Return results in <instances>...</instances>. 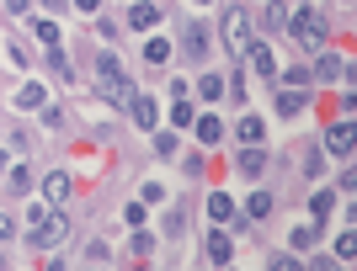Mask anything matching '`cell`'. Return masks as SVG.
Instances as JSON below:
<instances>
[{
	"instance_id": "16",
	"label": "cell",
	"mask_w": 357,
	"mask_h": 271,
	"mask_svg": "<svg viewBox=\"0 0 357 271\" xmlns=\"http://www.w3.org/2000/svg\"><path fill=\"white\" fill-rule=\"evenodd\" d=\"M144 59L149 64H165V59H171V43H165V38H149V43H144Z\"/></svg>"
},
{
	"instance_id": "17",
	"label": "cell",
	"mask_w": 357,
	"mask_h": 271,
	"mask_svg": "<svg viewBox=\"0 0 357 271\" xmlns=\"http://www.w3.org/2000/svg\"><path fill=\"white\" fill-rule=\"evenodd\" d=\"M267 213H272V197L267 192H256L251 202H245V218H267Z\"/></svg>"
},
{
	"instance_id": "34",
	"label": "cell",
	"mask_w": 357,
	"mask_h": 271,
	"mask_svg": "<svg viewBox=\"0 0 357 271\" xmlns=\"http://www.w3.org/2000/svg\"><path fill=\"white\" fill-rule=\"evenodd\" d=\"M75 6H80V11H96V6H102V0H75Z\"/></svg>"
},
{
	"instance_id": "32",
	"label": "cell",
	"mask_w": 357,
	"mask_h": 271,
	"mask_svg": "<svg viewBox=\"0 0 357 271\" xmlns=\"http://www.w3.org/2000/svg\"><path fill=\"white\" fill-rule=\"evenodd\" d=\"M11 229H16V224H11V218H6V213H0V240H6V234H11Z\"/></svg>"
},
{
	"instance_id": "27",
	"label": "cell",
	"mask_w": 357,
	"mask_h": 271,
	"mask_svg": "<svg viewBox=\"0 0 357 271\" xmlns=\"http://www.w3.org/2000/svg\"><path fill=\"white\" fill-rule=\"evenodd\" d=\"M267 27H288V11H283V6H267Z\"/></svg>"
},
{
	"instance_id": "10",
	"label": "cell",
	"mask_w": 357,
	"mask_h": 271,
	"mask_svg": "<svg viewBox=\"0 0 357 271\" xmlns=\"http://www.w3.org/2000/svg\"><path fill=\"white\" fill-rule=\"evenodd\" d=\"M187 54H192V59H208V27H203V22L187 27Z\"/></svg>"
},
{
	"instance_id": "3",
	"label": "cell",
	"mask_w": 357,
	"mask_h": 271,
	"mask_svg": "<svg viewBox=\"0 0 357 271\" xmlns=\"http://www.w3.org/2000/svg\"><path fill=\"white\" fill-rule=\"evenodd\" d=\"M70 234V218L59 208H32V250H48Z\"/></svg>"
},
{
	"instance_id": "31",
	"label": "cell",
	"mask_w": 357,
	"mask_h": 271,
	"mask_svg": "<svg viewBox=\"0 0 357 271\" xmlns=\"http://www.w3.org/2000/svg\"><path fill=\"white\" fill-rule=\"evenodd\" d=\"M38 6H43V11H64V6H70V0H38Z\"/></svg>"
},
{
	"instance_id": "8",
	"label": "cell",
	"mask_w": 357,
	"mask_h": 271,
	"mask_svg": "<svg viewBox=\"0 0 357 271\" xmlns=\"http://www.w3.org/2000/svg\"><path fill=\"white\" fill-rule=\"evenodd\" d=\"M43 192H48V202H54V208H64V202H70V192H75V186H70V176H64V170H54V176L43 181Z\"/></svg>"
},
{
	"instance_id": "15",
	"label": "cell",
	"mask_w": 357,
	"mask_h": 271,
	"mask_svg": "<svg viewBox=\"0 0 357 271\" xmlns=\"http://www.w3.org/2000/svg\"><path fill=\"white\" fill-rule=\"evenodd\" d=\"M261 165H267L261 149H240V170H245V176H261Z\"/></svg>"
},
{
	"instance_id": "20",
	"label": "cell",
	"mask_w": 357,
	"mask_h": 271,
	"mask_svg": "<svg viewBox=\"0 0 357 271\" xmlns=\"http://www.w3.org/2000/svg\"><path fill=\"white\" fill-rule=\"evenodd\" d=\"M310 208H314V218H331V208H336V192H314Z\"/></svg>"
},
{
	"instance_id": "25",
	"label": "cell",
	"mask_w": 357,
	"mask_h": 271,
	"mask_svg": "<svg viewBox=\"0 0 357 271\" xmlns=\"http://www.w3.org/2000/svg\"><path fill=\"white\" fill-rule=\"evenodd\" d=\"M171 117L187 128V122H192V101H187V96H181V101H171Z\"/></svg>"
},
{
	"instance_id": "26",
	"label": "cell",
	"mask_w": 357,
	"mask_h": 271,
	"mask_svg": "<svg viewBox=\"0 0 357 271\" xmlns=\"http://www.w3.org/2000/svg\"><path fill=\"white\" fill-rule=\"evenodd\" d=\"M298 106H304V96H294V90H288V96H278V112H283V117H294Z\"/></svg>"
},
{
	"instance_id": "30",
	"label": "cell",
	"mask_w": 357,
	"mask_h": 271,
	"mask_svg": "<svg viewBox=\"0 0 357 271\" xmlns=\"http://www.w3.org/2000/svg\"><path fill=\"white\" fill-rule=\"evenodd\" d=\"M6 11H11V16H27V11H32V0H6Z\"/></svg>"
},
{
	"instance_id": "11",
	"label": "cell",
	"mask_w": 357,
	"mask_h": 271,
	"mask_svg": "<svg viewBox=\"0 0 357 271\" xmlns=\"http://www.w3.org/2000/svg\"><path fill=\"white\" fill-rule=\"evenodd\" d=\"M192 133L203 138V144H219V133H224V128H219V117L208 112V117H192Z\"/></svg>"
},
{
	"instance_id": "33",
	"label": "cell",
	"mask_w": 357,
	"mask_h": 271,
	"mask_svg": "<svg viewBox=\"0 0 357 271\" xmlns=\"http://www.w3.org/2000/svg\"><path fill=\"white\" fill-rule=\"evenodd\" d=\"M314 271H342V266H336V261H314Z\"/></svg>"
},
{
	"instance_id": "7",
	"label": "cell",
	"mask_w": 357,
	"mask_h": 271,
	"mask_svg": "<svg viewBox=\"0 0 357 271\" xmlns=\"http://www.w3.org/2000/svg\"><path fill=\"white\" fill-rule=\"evenodd\" d=\"M240 59H251L261 75H278V59H272V48H267V43H245V54H240Z\"/></svg>"
},
{
	"instance_id": "36",
	"label": "cell",
	"mask_w": 357,
	"mask_h": 271,
	"mask_svg": "<svg viewBox=\"0 0 357 271\" xmlns=\"http://www.w3.org/2000/svg\"><path fill=\"white\" fill-rule=\"evenodd\" d=\"M134 271H144V266H134Z\"/></svg>"
},
{
	"instance_id": "35",
	"label": "cell",
	"mask_w": 357,
	"mask_h": 271,
	"mask_svg": "<svg viewBox=\"0 0 357 271\" xmlns=\"http://www.w3.org/2000/svg\"><path fill=\"white\" fill-rule=\"evenodd\" d=\"M0 271H6V256H0Z\"/></svg>"
},
{
	"instance_id": "24",
	"label": "cell",
	"mask_w": 357,
	"mask_h": 271,
	"mask_svg": "<svg viewBox=\"0 0 357 271\" xmlns=\"http://www.w3.org/2000/svg\"><path fill=\"white\" fill-rule=\"evenodd\" d=\"M6 186H11V192H27V186H32V170H27V165H16V170H11V181H6Z\"/></svg>"
},
{
	"instance_id": "23",
	"label": "cell",
	"mask_w": 357,
	"mask_h": 271,
	"mask_svg": "<svg viewBox=\"0 0 357 271\" xmlns=\"http://www.w3.org/2000/svg\"><path fill=\"white\" fill-rule=\"evenodd\" d=\"M197 96H208V101H213V96H224V80L219 75H203V80H197Z\"/></svg>"
},
{
	"instance_id": "21",
	"label": "cell",
	"mask_w": 357,
	"mask_h": 271,
	"mask_svg": "<svg viewBox=\"0 0 357 271\" xmlns=\"http://www.w3.org/2000/svg\"><path fill=\"white\" fill-rule=\"evenodd\" d=\"M314 240H320V224H304V229L294 234V250H310Z\"/></svg>"
},
{
	"instance_id": "28",
	"label": "cell",
	"mask_w": 357,
	"mask_h": 271,
	"mask_svg": "<svg viewBox=\"0 0 357 271\" xmlns=\"http://www.w3.org/2000/svg\"><path fill=\"white\" fill-rule=\"evenodd\" d=\"M278 80H283L288 90H298V85H304V80H310V75H304V69H288V75H278Z\"/></svg>"
},
{
	"instance_id": "9",
	"label": "cell",
	"mask_w": 357,
	"mask_h": 271,
	"mask_svg": "<svg viewBox=\"0 0 357 271\" xmlns=\"http://www.w3.org/2000/svg\"><path fill=\"white\" fill-rule=\"evenodd\" d=\"M128 112H134V122H139V128H144V133H149V128H155V117H160V106L149 101V96H134V101H128Z\"/></svg>"
},
{
	"instance_id": "18",
	"label": "cell",
	"mask_w": 357,
	"mask_h": 271,
	"mask_svg": "<svg viewBox=\"0 0 357 271\" xmlns=\"http://www.w3.org/2000/svg\"><path fill=\"white\" fill-rule=\"evenodd\" d=\"M357 256V234L352 229H342V240H336V261H352Z\"/></svg>"
},
{
	"instance_id": "1",
	"label": "cell",
	"mask_w": 357,
	"mask_h": 271,
	"mask_svg": "<svg viewBox=\"0 0 357 271\" xmlns=\"http://www.w3.org/2000/svg\"><path fill=\"white\" fill-rule=\"evenodd\" d=\"M288 32L298 38L304 54H326V16L314 11V6H298V11L288 16Z\"/></svg>"
},
{
	"instance_id": "6",
	"label": "cell",
	"mask_w": 357,
	"mask_h": 271,
	"mask_svg": "<svg viewBox=\"0 0 357 271\" xmlns=\"http://www.w3.org/2000/svg\"><path fill=\"white\" fill-rule=\"evenodd\" d=\"M326 149L336 154V160L352 154V122H336V128H331V133H326Z\"/></svg>"
},
{
	"instance_id": "19",
	"label": "cell",
	"mask_w": 357,
	"mask_h": 271,
	"mask_svg": "<svg viewBox=\"0 0 357 271\" xmlns=\"http://www.w3.org/2000/svg\"><path fill=\"white\" fill-rule=\"evenodd\" d=\"M208 256L219 261V266L229 261V234H208Z\"/></svg>"
},
{
	"instance_id": "29",
	"label": "cell",
	"mask_w": 357,
	"mask_h": 271,
	"mask_svg": "<svg viewBox=\"0 0 357 271\" xmlns=\"http://www.w3.org/2000/svg\"><path fill=\"white\" fill-rule=\"evenodd\" d=\"M272 271H310V266H298L294 256H278V261H272Z\"/></svg>"
},
{
	"instance_id": "14",
	"label": "cell",
	"mask_w": 357,
	"mask_h": 271,
	"mask_svg": "<svg viewBox=\"0 0 357 271\" xmlns=\"http://www.w3.org/2000/svg\"><path fill=\"white\" fill-rule=\"evenodd\" d=\"M314 75H320V80H336V75H342V59H336V54H320V59H314Z\"/></svg>"
},
{
	"instance_id": "4",
	"label": "cell",
	"mask_w": 357,
	"mask_h": 271,
	"mask_svg": "<svg viewBox=\"0 0 357 271\" xmlns=\"http://www.w3.org/2000/svg\"><path fill=\"white\" fill-rule=\"evenodd\" d=\"M224 43H229V54H245V43H251V16L240 11V6L224 11Z\"/></svg>"
},
{
	"instance_id": "12",
	"label": "cell",
	"mask_w": 357,
	"mask_h": 271,
	"mask_svg": "<svg viewBox=\"0 0 357 271\" xmlns=\"http://www.w3.org/2000/svg\"><path fill=\"white\" fill-rule=\"evenodd\" d=\"M261 133H267V122H261V117H245V122H240V138H245V149H256V144H261Z\"/></svg>"
},
{
	"instance_id": "2",
	"label": "cell",
	"mask_w": 357,
	"mask_h": 271,
	"mask_svg": "<svg viewBox=\"0 0 357 271\" xmlns=\"http://www.w3.org/2000/svg\"><path fill=\"white\" fill-rule=\"evenodd\" d=\"M96 90H102L112 106L134 101V85H128V75H123V64L112 59V54H96Z\"/></svg>"
},
{
	"instance_id": "5",
	"label": "cell",
	"mask_w": 357,
	"mask_h": 271,
	"mask_svg": "<svg viewBox=\"0 0 357 271\" xmlns=\"http://www.w3.org/2000/svg\"><path fill=\"white\" fill-rule=\"evenodd\" d=\"M155 22H160V6H155V0H134V11H128V27H134V32H149Z\"/></svg>"
},
{
	"instance_id": "13",
	"label": "cell",
	"mask_w": 357,
	"mask_h": 271,
	"mask_svg": "<svg viewBox=\"0 0 357 271\" xmlns=\"http://www.w3.org/2000/svg\"><path fill=\"white\" fill-rule=\"evenodd\" d=\"M208 218H219V224H224V218H235V202H229L224 192H213L208 197Z\"/></svg>"
},
{
	"instance_id": "22",
	"label": "cell",
	"mask_w": 357,
	"mask_h": 271,
	"mask_svg": "<svg viewBox=\"0 0 357 271\" xmlns=\"http://www.w3.org/2000/svg\"><path fill=\"white\" fill-rule=\"evenodd\" d=\"M43 96H48L43 85H22V96H16V106H43Z\"/></svg>"
}]
</instances>
